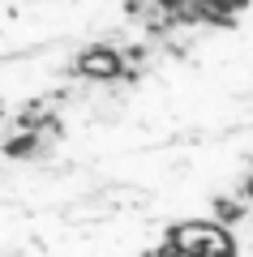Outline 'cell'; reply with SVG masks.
<instances>
[{"instance_id":"1","label":"cell","mask_w":253,"mask_h":257,"mask_svg":"<svg viewBox=\"0 0 253 257\" xmlns=\"http://www.w3.org/2000/svg\"><path fill=\"white\" fill-rule=\"evenodd\" d=\"M77 73L86 82H116L125 73V56H120V47H86L77 56Z\"/></svg>"}]
</instances>
